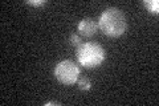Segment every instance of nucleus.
Returning <instances> with one entry per match:
<instances>
[{
  "mask_svg": "<svg viewBox=\"0 0 159 106\" xmlns=\"http://www.w3.org/2000/svg\"><path fill=\"white\" fill-rule=\"evenodd\" d=\"M99 28L109 37H119L127 28L126 17L118 8H107L99 16Z\"/></svg>",
  "mask_w": 159,
  "mask_h": 106,
  "instance_id": "f257e3e1",
  "label": "nucleus"
},
{
  "mask_svg": "<svg viewBox=\"0 0 159 106\" xmlns=\"http://www.w3.org/2000/svg\"><path fill=\"white\" fill-rule=\"evenodd\" d=\"M76 56L78 62L85 68H96L105 60V50L97 43H82L77 47Z\"/></svg>",
  "mask_w": 159,
  "mask_h": 106,
  "instance_id": "f03ea898",
  "label": "nucleus"
},
{
  "mask_svg": "<svg viewBox=\"0 0 159 106\" xmlns=\"http://www.w3.org/2000/svg\"><path fill=\"white\" fill-rule=\"evenodd\" d=\"M54 77L64 85H73L78 81L80 68L72 60H64L54 68Z\"/></svg>",
  "mask_w": 159,
  "mask_h": 106,
  "instance_id": "7ed1b4c3",
  "label": "nucleus"
},
{
  "mask_svg": "<svg viewBox=\"0 0 159 106\" xmlns=\"http://www.w3.org/2000/svg\"><path fill=\"white\" fill-rule=\"evenodd\" d=\"M77 29H78V32H80L81 36L90 37L97 32V24H96V21H94L93 19L86 17V19H84V20H81V21L78 23Z\"/></svg>",
  "mask_w": 159,
  "mask_h": 106,
  "instance_id": "20e7f679",
  "label": "nucleus"
},
{
  "mask_svg": "<svg viewBox=\"0 0 159 106\" xmlns=\"http://www.w3.org/2000/svg\"><path fill=\"white\" fill-rule=\"evenodd\" d=\"M143 4L146 6L148 12L155 13V15L159 12V2H158V0H145Z\"/></svg>",
  "mask_w": 159,
  "mask_h": 106,
  "instance_id": "39448f33",
  "label": "nucleus"
},
{
  "mask_svg": "<svg viewBox=\"0 0 159 106\" xmlns=\"http://www.w3.org/2000/svg\"><path fill=\"white\" fill-rule=\"evenodd\" d=\"M77 82H78V88L81 89V90H85V92H88V90L92 89V82H90V80L86 78V77L80 78Z\"/></svg>",
  "mask_w": 159,
  "mask_h": 106,
  "instance_id": "423d86ee",
  "label": "nucleus"
},
{
  "mask_svg": "<svg viewBox=\"0 0 159 106\" xmlns=\"http://www.w3.org/2000/svg\"><path fill=\"white\" fill-rule=\"evenodd\" d=\"M69 43H70L72 45H74V47H78V45L81 44V37H80L78 35H72L70 40H69Z\"/></svg>",
  "mask_w": 159,
  "mask_h": 106,
  "instance_id": "0eeeda50",
  "label": "nucleus"
},
{
  "mask_svg": "<svg viewBox=\"0 0 159 106\" xmlns=\"http://www.w3.org/2000/svg\"><path fill=\"white\" fill-rule=\"evenodd\" d=\"M27 4H31V6H34V7H39V6H43V4H45V2L44 0H28Z\"/></svg>",
  "mask_w": 159,
  "mask_h": 106,
  "instance_id": "6e6552de",
  "label": "nucleus"
},
{
  "mask_svg": "<svg viewBox=\"0 0 159 106\" xmlns=\"http://www.w3.org/2000/svg\"><path fill=\"white\" fill-rule=\"evenodd\" d=\"M51 105H61V104H60V102H56V101H51V102H47L45 104V106H51Z\"/></svg>",
  "mask_w": 159,
  "mask_h": 106,
  "instance_id": "1a4fd4ad",
  "label": "nucleus"
}]
</instances>
